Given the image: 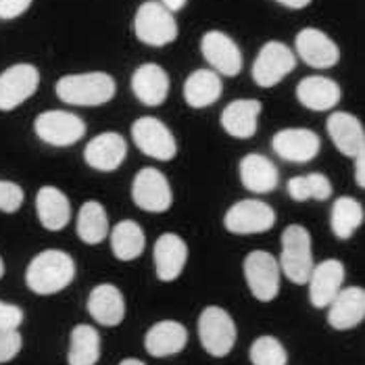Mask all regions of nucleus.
<instances>
[{
  "label": "nucleus",
  "mask_w": 365,
  "mask_h": 365,
  "mask_svg": "<svg viewBox=\"0 0 365 365\" xmlns=\"http://www.w3.org/2000/svg\"><path fill=\"white\" fill-rule=\"evenodd\" d=\"M76 278V263L71 255L58 249L38 253L26 272V284L36 294H56L65 290Z\"/></svg>",
  "instance_id": "1"
},
{
  "label": "nucleus",
  "mask_w": 365,
  "mask_h": 365,
  "mask_svg": "<svg viewBox=\"0 0 365 365\" xmlns=\"http://www.w3.org/2000/svg\"><path fill=\"white\" fill-rule=\"evenodd\" d=\"M56 96L67 105L98 107L115 96V80L103 71L63 76L56 82Z\"/></svg>",
  "instance_id": "2"
},
{
  "label": "nucleus",
  "mask_w": 365,
  "mask_h": 365,
  "mask_svg": "<svg viewBox=\"0 0 365 365\" xmlns=\"http://www.w3.org/2000/svg\"><path fill=\"white\" fill-rule=\"evenodd\" d=\"M278 265L292 284H307L315 263L311 236L303 225L292 224L282 232V255Z\"/></svg>",
  "instance_id": "3"
},
{
  "label": "nucleus",
  "mask_w": 365,
  "mask_h": 365,
  "mask_svg": "<svg viewBox=\"0 0 365 365\" xmlns=\"http://www.w3.org/2000/svg\"><path fill=\"white\" fill-rule=\"evenodd\" d=\"M134 31L140 42L159 48L168 46L178 38V24L173 19V13H169L161 2L148 0L136 11Z\"/></svg>",
  "instance_id": "4"
},
{
  "label": "nucleus",
  "mask_w": 365,
  "mask_h": 365,
  "mask_svg": "<svg viewBox=\"0 0 365 365\" xmlns=\"http://www.w3.org/2000/svg\"><path fill=\"white\" fill-rule=\"evenodd\" d=\"M236 324L222 307H207L198 317V338L213 357H225L236 344Z\"/></svg>",
  "instance_id": "5"
},
{
  "label": "nucleus",
  "mask_w": 365,
  "mask_h": 365,
  "mask_svg": "<svg viewBox=\"0 0 365 365\" xmlns=\"http://www.w3.org/2000/svg\"><path fill=\"white\" fill-rule=\"evenodd\" d=\"M280 265L278 259L267 251H253L245 259V278L261 303H269L280 292Z\"/></svg>",
  "instance_id": "6"
},
{
  "label": "nucleus",
  "mask_w": 365,
  "mask_h": 365,
  "mask_svg": "<svg viewBox=\"0 0 365 365\" xmlns=\"http://www.w3.org/2000/svg\"><path fill=\"white\" fill-rule=\"evenodd\" d=\"M34 130L38 138L51 146H71L86 136V121L69 111H46L36 117Z\"/></svg>",
  "instance_id": "7"
},
{
  "label": "nucleus",
  "mask_w": 365,
  "mask_h": 365,
  "mask_svg": "<svg viewBox=\"0 0 365 365\" xmlns=\"http://www.w3.org/2000/svg\"><path fill=\"white\" fill-rule=\"evenodd\" d=\"M274 224H276V211L267 202L255 200V198L238 200L236 205L227 209L224 217L225 230L232 234H240V236L263 234L272 230Z\"/></svg>",
  "instance_id": "8"
},
{
  "label": "nucleus",
  "mask_w": 365,
  "mask_h": 365,
  "mask_svg": "<svg viewBox=\"0 0 365 365\" xmlns=\"http://www.w3.org/2000/svg\"><path fill=\"white\" fill-rule=\"evenodd\" d=\"M132 198L146 213H165L173 205L169 180L155 168H142L132 182Z\"/></svg>",
  "instance_id": "9"
},
{
  "label": "nucleus",
  "mask_w": 365,
  "mask_h": 365,
  "mask_svg": "<svg viewBox=\"0 0 365 365\" xmlns=\"http://www.w3.org/2000/svg\"><path fill=\"white\" fill-rule=\"evenodd\" d=\"M132 140L146 157L171 161L178 155V142L168 125L157 117H140L132 125Z\"/></svg>",
  "instance_id": "10"
},
{
  "label": "nucleus",
  "mask_w": 365,
  "mask_h": 365,
  "mask_svg": "<svg viewBox=\"0 0 365 365\" xmlns=\"http://www.w3.org/2000/svg\"><path fill=\"white\" fill-rule=\"evenodd\" d=\"M297 67V56L294 53L282 44L278 40H272L263 44L259 55L253 63V80L255 84L261 88H272L280 84L282 80L292 73Z\"/></svg>",
  "instance_id": "11"
},
{
  "label": "nucleus",
  "mask_w": 365,
  "mask_h": 365,
  "mask_svg": "<svg viewBox=\"0 0 365 365\" xmlns=\"http://www.w3.org/2000/svg\"><path fill=\"white\" fill-rule=\"evenodd\" d=\"M40 86V73L34 65L19 63L0 73V111H13L24 105Z\"/></svg>",
  "instance_id": "12"
},
{
  "label": "nucleus",
  "mask_w": 365,
  "mask_h": 365,
  "mask_svg": "<svg viewBox=\"0 0 365 365\" xmlns=\"http://www.w3.org/2000/svg\"><path fill=\"white\" fill-rule=\"evenodd\" d=\"M200 51L213 71L234 78L242 69V53L238 44L224 31H207L200 40Z\"/></svg>",
  "instance_id": "13"
},
{
  "label": "nucleus",
  "mask_w": 365,
  "mask_h": 365,
  "mask_svg": "<svg viewBox=\"0 0 365 365\" xmlns=\"http://www.w3.org/2000/svg\"><path fill=\"white\" fill-rule=\"evenodd\" d=\"M272 146L276 155L288 163H309L319 155L322 140L313 130L288 128V130H280L274 136Z\"/></svg>",
  "instance_id": "14"
},
{
  "label": "nucleus",
  "mask_w": 365,
  "mask_h": 365,
  "mask_svg": "<svg viewBox=\"0 0 365 365\" xmlns=\"http://www.w3.org/2000/svg\"><path fill=\"white\" fill-rule=\"evenodd\" d=\"M297 53L315 69H330L340 61V51L336 42L315 28H305L297 34Z\"/></svg>",
  "instance_id": "15"
},
{
  "label": "nucleus",
  "mask_w": 365,
  "mask_h": 365,
  "mask_svg": "<svg viewBox=\"0 0 365 365\" xmlns=\"http://www.w3.org/2000/svg\"><path fill=\"white\" fill-rule=\"evenodd\" d=\"M344 282V265L336 259H326L319 265H313L309 284V301L315 309L328 307L340 292Z\"/></svg>",
  "instance_id": "16"
},
{
  "label": "nucleus",
  "mask_w": 365,
  "mask_h": 365,
  "mask_svg": "<svg viewBox=\"0 0 365 365\" xmlns=\"http://www.w3.org/2000/svg\"><path fill=\"white\" fill-rule=\"evenodd\" d=\"M328 134L338 150L344 157L355 159L357 155L365 153V130L364 123L346 111L332 113L326 121Z\"/></svg>",
  "instance_id": "17"
},
{
  "label": "nucleus",
  "mask_w": 365,
  "mask_h": 365,
  "mask_svg": "<svg viewBox=\"0 0 365 365\" xmlns=\"http://www.w3.org/2000/svg\"><path fill=\"white\" fill-rule=\"evenodd\" d=\"M128 157V142L117 132H105L86 144V163L96 171H115Z\"/></svg>",
  "instance_id": "18"
},
{
  "label": "nucleus",
  "mask_w": 365,
  "mask_h": 365,
  "mask_svg": "<svg viewBox=\"0 0 365 365\" xmlns=\"http://www.w3.org/2000/svg\"><path fill=\"white\" fill-rule=\"evenodd\" d=\"M155 269H157V278L161 282H173L180 278V274L186 267L188 261V245L184 242V238H180L178 234H161L155 242Z\"/></svg>",
  "instance_id": "19"
},
{
  "label": "nucleus",
  "mask_w": 365,
  "mask_h": 365,
  "mask_svg": "<svg viewBox=\"0 0 365 365\" xmlns=\"http://www.w3.org/2000/svg\"><path fill=\"white\" fill-rule=\"evenodd\" d=\"M168 71L157 63H144L132 76V92L146 107H159L169 94Z\"/></svg>",
  "instance_id": "20"
},
{
  "label": "nucleus",
  "mask_w": 365,
  "mask_h": 365,
  "mask_svg": "<svg viewBox=\"0 0 365 365\" xmlns=\"http://www.w3.org/2000/svg\"><path fill=\"white\" fill-rule=\"evenodd\" d=\"M328 324L334 330H351L359 326L365 317V290L361 286L340 288L334 301L328 305Z\"/></svg>",
  "instance_id": "21"
},
{
  "label": "nucleus",
  "mask_w": 365,
  "mask_h": 365,
  "mask_svg": "<svg viewBox=\"0 0 365 365\" xmlns=\"http://www.w3.org/2000/svg\"><path fill=\"white\" fill-rule=\"evenodd\" d=\"M88 313L101 326H119L125 315L123 294L113 284H98L96 288H92L88 297Z\"/></svg>",
  "instance_id": "22"
},
{
  "label": "nucleus",
  "mask_w": 365,
  "mask_h": 365,
  "mask_svg": "<svg viewBox=\"0 0 365 365\" xmlns=\"http://www.w3.org/2000/svg\"><path fill=\"white\" fill-rule=\"evenodd\" d=\"M240 182L253 195H267L278 188L280 171L265 155L251 153L240 161Z\"/></svg>",
  "instance_id": "23"
},
{
  "label": "nucleus",
  "mask_w": 365,
  "mask_h": 365,
  "mask_svg": "<svg viewBox=\"0 0 365 365\" xmlns=\"http://www.w3.org/2000/svg\"><path fill=\"white\" fill-rule=\"evenodd\" d=\"M340 86L324 76L303 78L297 86V98L309 111H330L340 103Z\"/></svg>",
  "instance_id": "24"
},
{
  "label": "nucleus",
  "mask_w": 365,
  "mask_h": 365,
  "mask_svg": "<svg viewBox=\"0 0 365 365\" xmlns=\"http://www.w3.org/2000/svg\"><path fill=\"white\" fill-rule=\"evenodd\" d=\"M261 113V103L255 98H240L230 103L222 113V128L232 138H253L257 134V121Z\"/></svg>",
  "instance_id": "25"
},
{
  "label": "nucleus",
  "mask_w": 365,
  "mask_h": 365,
  "mask_svg": "<svg viewBox=\"0 0 365 365\" xmlns=\"http://www.w3.org/2000/svg\"><path fill=\"white\" fill-rule=\"evenodd\" d=\"M188 342V332L180 322L163 319L155 324L144 338L146 353L153 357H169L180 353Z\"/></svg>",
  "instance_id": "26"
},
{
  "label": "nucleus",
  "mask_w": 365,
  "mask_h": 365,
  "mask_svg": "<svg viewBox=\"0 0 365 365\" xmlns=\"http://www.w3.org/2000/svg\"><path fill=\"white\" fill-rule=\"evenodd\" d=\"M38 220L51 232H58L71 220V202L55 186H42L36 195Z\"/></svg>",
  "instance_id": "27"
},
{
  "label": "nucleus",
  "mask_w": 365,
  "mask_h": 365,
  "mask_svg": "<svg viewBox=\"0 0 365 365\" xmlns=\"http://www.w3.org/2000/svg\"><path fill=\"white\" fill-rule=\"evenodd\" d=\"M224 84L217 71L213 69H197L188 76L184 84V98L192 109H205L220 101Z\"/></svg>",
  "instance_id": "28"
},
{
  "label": "nucleus",
  "mask_w": 365,
  "mask_h": 365,
  "mask_svg": "<svg viewBox=\"0 0 365 365\" xmlns=\"http://www.w3.org/2000/svg\"><path fill=\"white\" fill-rule=\"evenodd\" d=\"M78 236L86 245H101L109 236V217L98 200H86L80 207Z\"/></svg>",
  "instance_id": "29"
},
{
  "label": "nucleus",
  "mask_w": 365,
  "mask_h": 365,
  "mask_svg": "<svg viewBox=\"0 0 365 365\" xmlns=\"http://www.w3.org/2000/svg\"><path fill=\"white\" fill-rule=\"evenodd\" d=\"M146 236L132 220H123L111 230V251L119 261H134L144 253Z\"/></svg>",
  "instance_id": "30"
},
{
  "label": "nucleus",
  "mask_w": 365,
  "mask_h": 365,
  "mask_svg": "<svg viewBox=\"0 0 365 365\" xmlns=\"http://www.w3.org/2000/svg\"><path fill=\"white\" fill-rule=\"evenodd\" d=\"M364 220L365 211L357 198L340 197L334 200L330 225H332V232H334L336 238H340V240H349V238L361 227Z\"/></svg>",
  "instance_id": "31"
},
{
  "label": "nucleus",
  "mask_w": 365,
  "mask_h": 365,
  "mask_svg": "<svg viewBox=\"0 0 365 365\" xmlns=\"http://www.w3.org/2000/svg\"><path fill=\"white\" fill-rule=\"evenodd\" d=\"M101 359V334L96 328L80 324L71 332V344H69V365H96Z\"/></svg>",
  "instance_id": "32"
},
{
  "label": "nucleus",
  "mask_w": 365,
  "mask_h": 365,
  "mask_svg": "<svg viewBox=\"0 0 365 365\" xmlns=\"http://www.w3.org/2000/svg\"><path fill=\"white\" fill-rule=\"evenodd\" d=\"M288 195L297 202L328 200L332 197V182L324 173H307L288 180Z\"/></svg>",
  "instance_id": "33"
},
{
  "label": "nucleus",
  "mask_w": 365,
  "mask_h": 365,
  "mask_svg": "<svg viewBox=\"0 0 365 365\" xmlns=\"http://www.w3.org/2000/svg\"><path fill=\"white\" fill-rule=\"evenodd\" d=\"M253 365H286L288 364V353L278 338L259 336L251 344L249 353Z\"/></svg>",
  "instance_id": "34"
},
{
  "label": "nucleus",
  "mask_w": 365,
  "mask_h": 365,
  "mask_svg": "<svg viewBox=\"0 0 365 365\" xmlns=\"http://www.w3.org/2000/svg\"><path fill=\"white\" fill-rule=\"evenodd\" d=\"M24 188L15 182L0 180V211L2 213H15L24 205Z\"/></svg>",
  "instance_id": "35"
},
{
  "label": "nucleus",
  "mask_w": 365,
  "mask_h": 365,
  "mask_svg": "<svg viewBox=\"0 0 365 365\" xmlns=\"http://www.w3.org/2000/svg\"><path fill=\"white\" fill-rule=\"evenodd\" d=\"M21 334L17 330H0V364H9L21 351Z\"/></svg>",
  "instance_id": "36"
},
{
  "label": "nucleus",
  "mask_w": 365,
  "mask_h": 365,
  "mask_svg": "<svg viewBox=\"0 0 365 365\" xmlns=\"http://www.w3.org/2000/svg\"><path fill=\"white\" fill-rule=\"evenodd\" d=\"M21 322H24L21 307L0 301V330H17Z\"/></svg>",
  "instance_id": "37"
},
{
  "label": "nucleus",
  "mask_w": 365,
  "mask_h": 365,
  "mask_svg": "<svg viewBox=\"0 0 365 365\" xmlns=\"http://www.w3.org/2000/svg\"><path fill=\"white\" fill-rule=\"evenodd\" d=\"M31 0H0V19H15L29 9Z\"/></svg>",
  "instance_id": "38"
},
{
  "label": "nucleus",
  "mask_w": 365,
  "mask_h": 365,
  "mask_svg": "<svg viewBox=\"0 0 365 365\" xmlns=\"http://www.w3.org/2000/svg\"><path fill=\"white\" fill-rule=\"evenodd\" d=\"M355 182L359 188H365V153L355 157Z\"/></svg>",
  "instance_id": "39"
},
{
  "label": "nucleus",
  "mask_w": 365,
  "mask_h": 365,
  "mask_svg": "<svg viewBox=\"0 0 365 365\" xmlns=\"http://www.w3.org/2000/svg\"><path fill=\"white\" fill-rule=\"evenodd\" d=\"M188 0H161V4L168 9L169 13H175V11H182L186 6Z\"/></svg>",
  "instance_id": "40"
},
{
  "label": "nucleus",
  "mask_w": 365,
  "mask_h": 365,
  "mask_svg": "<svg viewBox=\"0 0 365 365\" xmlns=\"http://www.w3.org/2000/svg\"><path fill=\"white\" fill-rule=\"evenodd\" d=\"M280 4L288 6V9H305L311 0H278Z\"/></svg>",
  "instance_id": "41"
},
{
  "label": "nucleus",
  "mask_w": 365,
  "mask_h": 365,
  "mask_svg": "<svg viewBox=\"0 0 365 365\" xmlns=\"http://www.w3.org/2000/svg\"><path fill=\"white\" fill-rule=\"evenodd\" d=\"M119 365H146V364H142L140 359H125V361H121Z\"/></svg>",
  "instance_id": "42"
},
{
  "label": "nucleus",
  "mask_w": 365,
  "mask_h": 365,
  "mask_svg": "<svg viewBox=\"0 0 365 365\" xmlns=\"http://www.w3.org/2000/svg\"><path fill=\"white\" fill-rule=\"evenodd\" d=\"M4 276V263H2V257H0V278Z\"/></svg>",
  "instance_id": "43"
}]
</instances>
